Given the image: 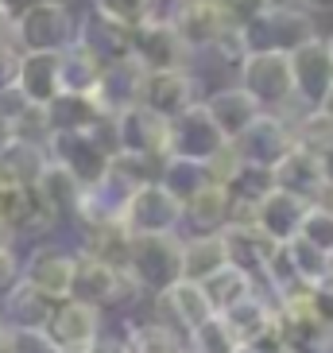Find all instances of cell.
Listing matches in <instances>:
<instances>
[{
	"label": "cell",
	"mask_w": 333,
	"mask_h": 353,
	"mask_svg": "<svg viewBox=\"0 0 333 353\" xmlns=\"http://www.w3.org/2000/svg\"><path fill=\"white\" fill-rule=\"evenodd\" d=\"M240 35H244L248 54H291L306 39L318 35V23H314V16L306 8L275 0L271 8L256 12L252 20L240 23Z\"/></svg>",
	"instance_id": "cell-1"
},
{
	"label": "cell",
	"mask_w": 333,
	"mask_h": 353,
	"mask_svg": "<svg viewBox=\"0 0 333 353\" xmlns=\"http://www.w3.org/2000/svg\"><path fill=\"white\" fill-rule=\"evenodd\" d=\"M43 109H47L51 132H97L101 125L113 121L105 113V105L97 101V94H58Z\"/></svg>",
	"instance_id": "cell-22"
},
{
	"label": "cell",
	"mask_w": 333,
	"mask_h": 353,
	"mask_svg": "<svg viewBox=\"0 0 333 353\" xmlns=\"http://www.w3.org/2000/svg\"><path fill=\"white\" fill-rule=\"evenodd\" d=\"M70 276H74V252L58 249V245H35L20 264V280L51 303L70 299Z\"/></svg>",
	"instance_id": "cell-17"
},
{
	"label": "cell",
	"mask_w": 333,
	"mask_h": 353,
	"mask_svg": "<svg viewBox=\"0 0 333 353\" xmlns=\"http://www.w3.org/2000/svg\"><path fill=\"white\" fill-rule=\"evenodd\" d=\"M291 148H294L291 125L275 113H260L237 140H233V152H237L240 163H256V167H275Z\"/></svg>",
	"instance_id": "cell-18"
},
{
	"label": "cell",
	"mask_w": 333,
	"mask_h": 353,
	"mask_svg": "<svg viewBox=\"0 0 333 353\" xmlns=\"http://www.w3.org/2000/svg\"><path fill=\"white\" fill-rule=\"evenodd\" d=\"M322 175H325V187L333 190V152H325V156H322Z\"/></svg>",
	"instance_id": "cell-52"
},
{
	"label": "cell",
	"mask_w": 333,
	"mask_h": 353,
	"mask_svg": "<svg viewBox=\"0 0 333 353\" xmlns=\"http://www.w3.org/2000/svg\"><path fill=\"white\" fill-rule=\"evenodd\" d=\"M299 241L314 245L318 252H333V210H325L322 202H314L299 225Z\"/></svg>",
	"instance_id": "cell-44"
},
{
	"label": "cell",
	"mask_w": 333,
	"mask_h": 353,
	"mask_svg": "<svg viewBox=\"0 0 333 353\" xmlns=\"http://www.w3.org/2000/svg\"><path fill=\"white\" fill-rule=\"evenodd\" d=\"M16 94H20L28 105H47L51 97L63 94V82H58V54L54 51H28V54H20Z\"/></svg>",
	"instance_id": "cell-24"
},
{
	"label": "cell",
	"mask_w": 333,
	"mask_h": 353,
	"mask_svg": "<svg viewBox=\"0 0 333 353\" xmlns=\"http://www.w3.org/2000/svg\"><path fill=\"white\" fill-rule=\"evenodd\" d=\"M47 167V152L39 144H28V140H4L0 144V183L8 187H35Z\"/></svg>",
	"instance_id": "cell-29"
},
{
	"label": "cell",
	"mask_w": 333,
	"mask_h": 353,
	"mask_svg": "<svg viewBox=\"0 0 333 353\" xmlns=\"http://www.w3.org/2000/svg\"><path fill=\"white\" fill-rule=\"evenodd\" d=\"M16 78H20V51L16 47H0V94L16 90Z\"/></svg>",
	"instance_id": "cell-48"
},
{
	"label": "cell",
	"mask_w": 333,
	"mask_h": 353,
	"mask_svg": "<svg viewBox=\"0 0 333 353\" xmlns=\"http://www.w3.org/2000/svg\"><path fill=\"white\" fill-rule=\"evenodd\" d=\"M225 194H229V206H248L256 210L264 198L275 190V175H271V167H256V163H240L225 183Z\"/></svg>",
	"instance_id": "cell-33"
},
{
	"label": "cell",
	"mask_w": 333,
	"mask_h": 353,
	"mask_svg": "<svg viewBox=\"0 0 333 353\" xmlns=\"http://www.w3.org/2000/svg\"><path fill=\"white\" fill-rule=\"evenodd\" d=\"M120 221H125V229L132 237H140V233H178V225H182V202L171 198L159 183H144V187H136L128 194Z\"/></svg>",
	"instance_id": "cell-12"
},
{
	"label": "cell",
	"mask_w": 333,
	"mask_h": 353,
	"mask_svg": "<svg viewBox=\"0 0 333 353\" xmlns=\"http://www.w3.org/2000/svg\"><path fill=\"white\" fill-rule=\"evenodd\" d=\"M287 260H291L294 276H299V283L306 291L318 288V283H325V252H318L314 245H306V241H287Z\"/></svg>",
	"instance_id": "cell-42"
},
{
	"label": "cell",
	"mask_w": 333,
	"mask_h": 353,
	"mask_svg": "<svg viewBox=\"0 0 333 353\" xmlns=\"http://www.w3.org/2000/svg\"><path fill=\"white\" fill-rule=\"evenodd\" d=\"M209 51L217 54V59H221L225 66H240L244 59H248V47H244V35H240L237 23H233L229 32H221V35H217V43H213Z\"/></svg>",
	"instance_id": "cell-46"
},
{
	"label": "cell",
	"mask_w": 333,
	"mask_h": 353,
	"mask_svg": "<svg viewBox=\"0 0 333 353\" xmlns=\"http://www.w3.org/2000/svg\"><path fill=\"white\" fill-rule=\"evenodd\" d=\"M198 94H202V82L190 70H155V74H144L136 105H144L147 113L171 121V117L186 113L190 105H198L202 101Z\"/></svg>",
	"instance_id": "cell-14"
},
{
	"label": "cell",
	"mask_w": 333,
	"mask_h": 353,
	"mask_svg": "<svg viewBox=\"0 0 333 353\" xmlns=\"http://www.w3.org/2000/svg\"><path fill=\"white\" fill-rule=\"evenodd\" d=\"M221 319L233 330L237 345H252V342H260L268 330H275V303L264 291H252L248 299H240L237 307H229Z\"/></svg>",
	"instance_id": "cell-27"
},
{
	"label": "cell",
	"mask_w": 333,
	"mask_h": 353,
	"mask_svg": "<svg viewBox=\"0 0 333 353\" xmlns=\"http://www.w3.org/2000/svg\"><path fill=\"white\" fill-rule=\"evenodd\" d=\"M51 125H47V109L43 105H23L20 113L12 117V140H28V144H47Z\"/></svg>",
	"instance_id": "cell-45"
},
{
	"label": "cell",
	"mask_w": 333,
	"mask_h": 353,
	"mask_svg": "<svg viewBox=\"0 0 333 353\" xmlns=\"http://www.w3.org/2000/svg\"><path fill=\"white\" fill-rule=\"evenodd\" d=\"M58 221H63V218H58V214H54V210L43 202L39 190L28 187V190H23L20 214L12 218V233H16V241H20V237H43V233H51Z\"/></svg>",
	"instance_id": "cell-40"
},
{
	"label": "cell",
	"mask_w": 333,
	"mask_h": 353,
	"mask_svg": "<svg viewBox=\"0 0 333 353\" xmlns=\"http://www.w3.org/2000/svg\"><path fill=\"white\" fill-rule=\"evenodd\" d=\"M287 125H291L294 148H302V152H310V156H318V159H322L325 152H333V121L322 109H299Z\"/></svg>",
	"instance_id": "cell-34"
},
{
	"label": "cell",
	"mask_w": 333,
	"mask_h": 353,
	"mask_svg": "<svg viewBox=\"0 0 333 353\" xmlns=\"http://www.w3.org/2000/svg\"><path fill=\"white\" fill-rule=\"evenodd\" d=\"M113 148L128 156L166 159V121L147 113L144 105H128L113 117Z\"/></svg>",
	"instance_id": "cell-16"
},
{
	"label": "cell",
	"mask_w": 333,
	"mask_h": 353,
	"mask_svg": "<svg viewBox=\"0 0 333 353\" xmlns=\"http://www.w3.org/2000/svg\"><path fill=\"white\" fill-rule=\"evenodd\" d=\"M225 144H229V140L217 132V125L209 121V113H206V105L202 101L190 105L186 113H178V117L166 121V156L209 163Z\"/></svg>",
	"instance_id": "cell-9"
},
{
	"label": "cell",
	"mask_w": 333,
	"mask_h": 353,
	"mask_svg": "<svg viewBox=\"0 0 333 353\" xmlns=\"http://www.w3.org/2000/svg\"><path fill=\"white\" fill-rule=\"evenodd\" d=\"M325 283H333V252H325Z\"/></svg>",
	"instance_id": "cell-56"
},
{
	"label": "cell",
	"mask_w": 333,
	"mask_h": 353,
	"mask_svg": "<svg viewBox=\"0 0 333 353\" xmlns=\"http://www.w3.org/2000/svg\"><path fill=\"white\" fill-rule=\"evenodd\" d=\"M97 78H101V63H94L78 43H70L66 51H58V82H63V94H94Z\"/></svg>",
	"instance_id": "cell-37"
},
{
	"label": "cell",
	"mask_w": 333,
	"mask_h": 353,
	"mask_svg": "<svg viewBox=\"0 0 333 353\" xmlns=\"http://www.w3.org/2000/svg\"><path fill=\"white\" fill-rule=\"evenodd\" d=\"M140 82H144V66L128 54V59H120V63L101 66V78H97L94 94H97V101L105 105V113L116 117L120 109L136 105V97H140Z\"/></svg>",
	"instance_id": "cell-26"
},
{
	"label": "cell",
	"mask_w": 333,
	"mask_h": 353,
	"mask_svg": "<svg viewBox=\"0 0 333 353\" xmlns=\"http://www.w3.org/2000/svg\"><path fill=\"white\" fill-rule=\"evenodd\" d=\"M166 23L178 32V39L186 43L190 51H209L217 43L221 32L233 28V16L221 0H171Z\"/></svg>",
	"instance_id": "cell-10"
},
{
	"label": "cell",
	"mask_w": 333,
	"mask_h": 353,
	"mask_svg": "<svg viewBox=\"0 0 333 353\" xmlns=\"http://www.w3.org/2000/svg\"><path fill=\"white\" fill-rule=\"evenodd\" d=\"M237 70H240V90L260 105L264 113L291 121L294 82H291V59L287 54H248Z\"/></svg>",
	"instance_id": "cell-5"
},
{
	"label": "cell",
	"mask_w": 333,
	"mask_h": 353,
	"mask_svg": "<svg viewBox=\"0 0 333 353\" xmlns=\"http://www.w3.org/2000/svg\"><path fill=\"white\" fill-rule=\"evenodd\" d=\"M12 245H16V233H12V225L0 221V249H12Z\"/></svg>",
	"instance_id": "cell-53"
},
{
	"label": "cell",
	"mask_w": 333,
	"mask_h": 353,
	"mask_svg": "<svg viewBox=\"0 0 333 353\" xmlns=\"http://www.w3.org/2000/svg\"><path fill=\"white\" fill-rule=\"evenodd\" d=\"M306 210H310V202H302V198L287 194V190H271L256 206V229L268 241H275V245H287V241L299 237V225L306 218Z\"/></svg>",
	"instance_id": "cell-23"
},
{
	"label": "cell",
	"mask_w": 333,
	"mask_h": 353,
	"mask_svg": "<svg viewBox=\"0 0 333 353\" xmlns=\"http://www.w3.org/2000/svg\"><path fill=\"white\" fill-rule=\"evenodd\" d=\"M12 43L16 51H66L74 43V16L66 4H28L12 16Z\"/></svg>",
	"instance_id": "cell-6"
},
{
	"label": "cell",
	"mask_w": 333,
	"mask_h": 353,
	"mask_svg": "<svg viewBox=\"0 0 333 353\" xmlns=\"http://www.w3.org/2000/svg\"><path fill=\"white\" fill-rule=\"evenodd\" d=\"M105 128L109 125H101L97 132H51L43 144L47 163L63 167L78 187H97L109 171V156H113V148L105 144Z\"/></svg>",
	"instance_id": "cell-3"
},
{
	"label": "cell",
	"mask_w": 333,
	"mask_h": 353,
	"mask_svg": "<svg viewBox=\"0 0 333 353\" xmlns=\"http://www.w3.org/2000/svg\"><path fill=\"white\" fill-rule=\"evenodd\" d=\"M0 47H16L12 43V16L8 12H0Z\"/></svg>",
	"instance_id": "cell-50"
},
{
	"label": "cell",
	"mask_w": 333,
	"mask_h": 353,
	"mask_svg": "<svg viewBox=\"0 0 333 353\" xmlns=\"http://www.w3.org/2000/svg\"><path fill=\"white\" fill-rule=\"evenodd\" d=\"M74 43L82 47L94 63L109 66V63H120V59H128V47H132V32L128 28H120V23L105 20L101 12H85L82 20L74 23Z\"/></svg>",
	"instance_id": "cell-20"
},
{
	"label": "cell",
	"mask_w": 333,
	"mask_h": 353,
	"mask_svg": "<svg viewBox=\"0 0 333 353\" xmlns=\"http://www.w3.org/2000/svg\"><path fill=\"white\" fill-rule=\"evenodd\" d=\"M151 303H155V319L151 322L166 326V330L178 334V338H190V334L213 314V307H209V299H206V288H202V283H190V280L171 283L166 291L151 295Z\"/></svg>",
	"instance_id": "cell-15"
},
{
	"label": "cell",
	"mask_w": 333,
	"mask_h": 353,
	"mask_svg": "<svg viewBox=\"0 0 333 353\" xmlns=\"http://www.w3.org/2000/svg\"><path fill=\"white\" fill-rule=\"evenodd\" d=\"M318 109H322V113H325V117H330V121H333V85H330V94H325V101L318 105Z\"/></svg>",
	"instance_id": "cell-55"
},
{
	"label": "cell",
	"mask_w": 333,
	"mask_h": 353,
	"mask_svg": "<svg viewBox=\"0 0 333 353\" xmlns=\"http://www.w3.org/2000/svg\"><path fill=\"white\" fill-rule=\"evenodd\" d=\"M186 342H190V350H194V353H237V338H233V330L225 326L221 314H209V319L190 334Z\"/></svg>",
	"instance_id": "cell-43"
},
{
	"label": "cell",
	"mask_w": 333,
	"mask_h": 353,
	"mask_svg": "<svg viewBox=\"0 0 333 353\" xmlns=\"http://www.w3.org/2000/svg\"><path fill=\"white\" fill-rule=\"evenodd\" d=\"M28 4H66V0H28Z\"/></svg>",
	"instance_id": "cell-57"
},
{
	"label": "cell",
	"mask_w": 333,
	"mask_h": 353,
	"mask_svg": "<svg viewBox=\"0 0 333 353\" xmlns=\"http://www.w3.org/2000/svg\"><path fill=\"white\" fill-rule=\"evenodd\" d=\"M299 8H306V12H325V8H333V0H299Z\"/></svg>",
	"instance_id": "cell-51"
},
{
	"label": "cell",
	"mask_w": 333,
	"mask_h": 353,
	"mask_svg": "<svg viewBox=\"0 0 333 353\" xmlns=\"http://www.w3.org/2000/svg\"><path fill=\"white\" fill-rule=\"evenodd\" d=\"M43 330H47V338L54 342L58 353H89L97 345V338L105 334V326H101V311L97 307L66 299V303H54V311Z\"/></svg>",
	"instance_id": "cell-13"
},
{
	"label": "cell",
	"mask_w": 333,
	"mask_h": 353,
	"mask_svg": "<svg viewBox=\"0 0 333 353\" xmlns=\"http://www.w3.org/2000/svg\"><path fill=\"white\" fill-rule=\"evenodd\" d=\"M306 299H310V307L318 311V319L333 326V283H318V288H310L306 291Z\"/></svg>",
	"instance_id": "cell-49"
},
{
	"label": "cell",
	"mask_w": 333,
	"mask_h": 353,
	"mask_svg": "<svg viewBox=\"0 0 333 353\" xmlns=\"http://www.w3.org/2000/svg\"><path fill=\"white\" fill-rule=\"evenodd\" d=\"M128 272L140 291L159 295L182 280V237L178 233H140L128 241Z\"/></svg>",
	"instance_id": "cell-2"
},
{
	"label": "cell",
	"mask_w": 333,
	"mask_h": 353,
	"mask_svg": "<svg viewBox=\"0 0 333 353\" xmlns=\"http://www.w3.org/2000/svg\"><path fill=\"white\" fill-rule=\"evenodd\" d=\"M202 288H206V299H209V307H213V314H225L229 307H237L240 299H248L252 291H260L256 280H248V276L237 272V268H221L217 276H209Z\"/></svg>",
	"instance_id": "cell-39"
},
{
	"label": "cell",
	"mask_w": 333,
	"mask_h": 353,
	"mask_svg": "<svg viewBox=\"0 0 333 353\" xmlns=\"http://www.w3.org/2000/svg\"><path fill=\"white\" fill-rule=\"evenodd\" d=\"M94 12H101L105 20L120 23V28H140L151 16H159V0H94Z\"/></svg>",
	"instance_id": "cell-41"
},
{
	"label": "cell",
	"mask_w": 333,
	"mask_h": 353,
	"mask_svg": "<svg viewBox=\"0 0 333 353\" xmlns=\"http://www.w3.org/2000/svg\"><path fill=\"white\" fill-rule=\"evenodd\" d=\"M275 175V190H287V194L302 198V202H318L325 194V175H322V159L302 152V148H291L279 163L271 167Z\"/></svg>",
	"instance_id": "cell-21"
},
{
	"label": "cell",
	"mask_w": 333,
	"mask_h": 353,
	"mask_svg": "<svg viewBox=\"0 0 333 353\" xmlns=\"http://www.w3.org/2000/svg\"><path fill=\"white\" fill-rule=\"evenodd\" d=\"M202 105H206L209 121L217 125V132L225 136L229 144L252 125V121H256V117L264 113L260 105L252 101V97L240 90V85H225V90H217V94H209Z\"/></svg>",
	"instance_id": "cell-25"
},
{
	"label": "cell",
	"mask_w": 333,
	"mask_h": 353,
	"mask_svg": "<svg viewBox=\"0 0 333 353\" xmlns=\"http://www.w3.org/2000/svg\"><path fill=\"white\" fill-rule=\"evenodd\" d=\"M325 43H330V54H333V32H330V35H325Z\"/></svg>",
	"instance_id": "cell-58"
},
{
	"label": "cell",
	"mask_w": 333,
	"mask_h": 353,
	"mask_svg": "<svg viewBox=\"0 0 333 353\" xmlns=\"http://www.w3.org/2000/svg\"><path fill=\"white\" fill-rule=\"evenodd\" d=\"M20 264H23V256L16 252V245L12 249H0V299L20 283Z\"/></svg>",
	"instance_id": "cell-47"
},
{
	"label": "cell",
	"mask_w": 333,
	"mask_h": 353,
	"mask_svg": "<svg viewBox=\"0 0 333 353\" xmlns=\"http://www.w3.org/2000/svg\"><path fill=\"white\" fill-rule=\"evenodd\" d=\"M120 342L128 345V353H194L186 338L171 334L159 322H128Z\"/></svg>",
	"instance_id": "cell-36"
},
{
	"label": "cell",
	"mask_w": 333,
	"mask_h": 353,
	"mask_svg": "<svg viewBox=\"0 0 333 353\" xmlns=\"http://www.w3.org/2000/svg\"><path fill=\"white\" fill-rule=\"evenodd\" d=\"M291 59V82H294V105L302 109H318L325 101L333 85V54L330 43L322 35H314L299 47V51L287 54Z\"/></svg>",
	"instance_id": "cell-11"
},
{
	"label": "cell",
	"mask_w": 333,
	"mask_h": 353,
	"mask_svg": "<svg viewBox=\"0 0 333 353\" xmlns=\"http://www.w3.org/2000/svg\"><path fill=\"white\" fill-rule=\"evenodd\" d=\"M275 334L287 353H333V326L318 319L306 291L275 299Z\"/></svg>",
	"instance_id": "cell-7"
},
{
	"label": "cell",
	"mask_w": 333,
	"mask_h": 353,
	"mask_svg": "<svg viewBox=\"0 0 333 353\" xmlns=\"http://www.w3.org/2000/svg\"><path fill=\"white\" fill-rule=\"evenodd\" d=\"M35 190L43 194V202L58 214V218H74V210H78V198H82V187L74 183L70 175H66L63 167L47 163L43 167L39 183H35Z\"/></svg>",
	"instance_id": "cell-38"
},
{
	"label": "cell",
	"mask_w": 333,
	"mask_h": 353,
	"mask_svg": "<svg viewBox=\"0 0 333 353\" xmlns=\"http://www.w3.org/2000/svg\"><path fill=\"white\" fill-rule=\"evenodd\" d=\"M206 183H209L206 163H194V159L166 156L163 167H159V187H163L171 198H178V202H190V198L198 194Z\"/></svg>",
	"instance_id": "cell-35"
},
{
	"label": "cell",
	"mask_w": 333,
	"mask_h": 353,
	"mask_svg": "<svg viewBox=\"0 0 333 353\" xmlns=\"http://www.w3.org/2000/svg\"><path fill=\"white\" fill-rule=\"evenodd\" d=\"M54 303L43 299L35 288H28V283H16V288L0 299V319H4V326H32V330H43L47 326V319H51Z\"/></svg>",
	"instance_id": "cell-30"
},
{
	"label": "cell",
	"mask_w": 333,
	"mask_h": 353,
	"mask_svg": "<svg viewBox=\"0 0 333 353\" xmlns=\"http://www.w3.org/2000/svg\"><path fill=\"white\" fill-rule=\"evenodd\" d=\"M221 268H229L221 233H194V237H182V280L206 283L209 276H217Z\"/></svg>",
	"instance_id": "cell-28"
},
{
	"label": "cell",
	"mask_w": 333,
	"mask_h": 353,
	"mask_svg": "<svg viewBox=\"0 0 333 353\" xmlns=\"http://www.w3.org/2000/svg\"><path fill=\"white\" fill-rule=\"evenodd\" d=\"M23 8H28V0H0V12H8V16H16Z\"/></svg>",
	"instance_id": "cell-54"
},
{
	"label": "cell",
	"mask_w": 333,
	"mask_h": 353,
	"mask_svg": "<svg viewBox=\"0 0 333 353\" xmlns=\"http://www.w3.org/2000/svg\"><path fill=\"white\" fill-rule=\"evenodd\" d=\"M221 241H225V256H229V268L244 272L248 280H256V288H264V268H268L271 252L279 249L275 241H268L256 229V221H225V225L217 229Z\"/></svg>",
	"instance_id": "cell-19"
},
{
	"label": "cell",
	"mask_w": 333,
	"mask_h": 353,
	"mask_svg": "<svg viewBox=\"0 0 333 353\" xmlns=\"http://www.w3.org/2000/svg\"><path fill=\"white\" fill-rule=\"evenodd\" d=\"M128 241H132V233L125 229V221L82 225V249H78V252H89V256L105 260V264L128 268Z\"/></svg>",
	"instance_id": "cell-32"
},
{
	"label": "cell",
	"mask_w": 333,
	"mask_h": 353,
	"mask_svg": "<svg viewBox=\"0 0 333 353\" xmlns=\"http://www.w3.org/2000/svg\"><path fill=\"white\" fill-rule=\"evenodd\" d=\"M140 288H136L132 272L116 268V264H105V260L89 256V252H74V276H70V299L89 303L97 311H109V307H125L128 299H136Z\"/></svg>",
	"instance_id": "cell-4"
},
{
	"label": "cell",
	"mask_w": 333,
	"mask_h": 353,
	"mask_svg": "<svg viewBox=\"0 0 333 353\" xmlns=\"http://www.w3.org/2000/svg\"><path fill=\"white\" fill-rule=\"evenodd\" d=\"M136 63L144 66V74L155 70H190V63L198 54L178 39V32L166 23V16H151L147 23L132 28V47H128Z\"/></svg>",
	"instance_id": "cell-8"
},
{
	"label": "cell",
	"mask_w": 333,
	"mask_h": 353,
	"mask_svg": "<svg viewBox=\"0 0 333 353\" xmlns=\"http://www.w3.org/2000/svg\"><path fill=\"white\" fill-rule=\"evenodd\" d=\"M0 334H4V319H0Z\"/></svg>",
	"instance_id": "cell-59"
},
{
	"label": "cell",
	"mask_w": 333,
	"mask_h": 353,
	"mask_svg": "<svg viewBox=\"0 0 333 353\" xmlns=\"http://www.w3.org/2000/svg\"><path fill=\"white\" fill-rule=\"evenodd\" d=\"M182 221H190L194 233H217L229 221V194H225V187L206 183L190 202H182Z\"/></svg>",
	"instance_id": "cell-31"
}]
</instances>
